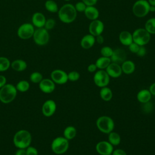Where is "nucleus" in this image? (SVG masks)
<instances>
[{"label": "nucleus", "instance_id": "obj_1", "mask_svg": "<svg viewBox=\"0 0 155 155\" xmlns=\"http://www.w3.org/2000/svg\"><path fill=\"white\" fill-rule=\"evenodd\" d=\"M59 20L65 24H70L75 21L77 17V11L74 5L71 4L63 5L58 12Z\"/></svg>", "mask_w": 155, "mask_h": 155}, {"label": "nucleus", "instance_id": "obj_2", "mask_svg": "<svg viewBox=\"0 0 155 155\" xmlns=\"http://www.w3.org/2000/svg\"><path fill=\"white\" fill-rule=\"evenodd\" d=\"M31 142V136L27 130H21L16 133L13 137V143L18 148H26Z\"/></svg>", "mask_w": 155, "mask_h": 155}, {"label": "nucleus", "instance_id": "obj_3", "mask_svg": "<svg viewBox=\"0 0 155 155\" xmlns=\"http://www.w3.org/2000/svg\"><path fill=\"white\" fill-rule=\"evenodd\" d=\"M97 129L102 133L108 134L113 131L114 128V122L113 119L107 116L99 117L96 122Z\"/></svg>", "mask_w": 155, "mask_h": 155}, {"label": "nucleus", "instance_id": "obj_4", "mask_svg": "<svg viewBox=\"0 0 155 155\" xmlns=\"http://www.w3.org/2000/svg\"><path fill=\"white\" fill-rule=\"evenodd\" d=\"M17 94V90L12 84H5L0 90V101L8 104L13 101Z\"/></svg>", "mask_w": 155, "mask_h": 155}, {"label": "nucleus", "instance_id": "obj_5", "mask_svg": "<svg viewBox=\"0 0 155 155\" xmlns=\"http://www.w3.org/2000/svg\"><path fill=\"white\" fill-rule=\"evenodd\" d=\"M133 41L139 46H145L150 41L151 35L144 28H138L132 33Z\"/></svg>", "mask_w": 155, "mask_h": 155}, {"label": "nucleus", "instance_id": "obj_6", "mask_svg": "<svg viewBox=\"0 0 155 155\" xmlns=\"http://www.w3.org/2000/svg\"><path fill=\"white\" fill-rule=\"evenodd\" d=\"M150 5L147 0H137L133 5L132 12L137 18L145 17L150 12Z\"/></svg>", "mask_w": 155, "mask_h": 155}, {"label": "nucleus", "instance_id": "obj_7", "mask_svg": "<svg viewBox=\"0 0 155 155\" xmlns=\"http://www.w3.org/2000/svg\"><path fill=\"white\" fill-rule=\"evenodd\" d=\"M69 147L68 140L64 137H57L51 143V148L53 153L56 154H62L65 153Z\"/></svg>", "mask_w": 155, "mask_h": 155}, {"label": "nucleus", "instance_id": "obj_8", "mask_svg": "<svg viewBox=\"0 0 155 155\" xmlns=\"http://www.w3.org/2000/svg\"><path fill=\"white\" fill-rule=\"evenodd\" d=\"M32 38L36 45L43 46L47 45L49 42L50 35L48 31L44 27L37 28L35 30Z\"/></svg>", "mask_w": 155, "mask_h": 155}, {"label": "nucleus", "instance_id": "obj_9", "mask_svg": "<svg viewBox=\"0 0 155 155\" xmlns=\"http://www.w3.org/2000/svg\"><path fill=\"white\" fill-rule=\"evenodd\" d=\"M35 30L32 24L25 22L19 27L17 30V35L21 39L27 40L33 37Z\"/></svg>", "mask_w": 155, "mask_h": 155}, {"label": "nucleus", "instance_id": "obj_10", "mask_svg": "<svg viewBox=\"0 0 155 155\" xmlns=\"http://www.w3.org/2000/svg\"><path fill=\"white\" fill-rule=\"evenodd\" d=\"M110 81V77L105 70L96 71L93 76V81L95 85L100 88L108 86Z\"/></svg>", "mask_w": 155, "mask_h": 155}, {"label": "nucleus", "instance_id": "obj_11", "mask_svg": "<svg viewBox=\"0 0 155 155\" xmlns=\"http://www.w3.org/2000/svg\"><path fill=\"white\" fill-rule=\"evenodd\" d=\"M104 30V24L102 21L98 19L91 21L88 27V31L90 34L96 37L101 35Z\"/></svg>", "mask_w": 155, "mask_h": 155}, {"label": "nucleus", "instance_id": "obj_12", "mask_svg": "<svg viewBox=\"0 0 155 155\" xmlns=\"http://www.w3.org/2000/svg\"><path fill=\"white\" fill-rule=\"evenodd\" d=\"M51 80L58 84H64L68 80L67 73L62 70L56 69L51 73Z\"/></svg>", "mask_w": 155, "mask_h": 155}, {"label": "nucleus", "instance_id": "obj_13", "mask_svg": "<svg viewBox=\"0 0 155 155\" xmlns=\"http://www.w3.org/2000/svg\"><path fill=\"white\" fill-rule=\"evenodd\" d=\"M113 150V146L108 141L102 140L96 145V150L100 155H109L112 153Z\"/></svg>", "mask_w": 155, "mask_h": 155}, {"label": "nucleus", "instance_id": "obj_14", "mask_svg": "<svg viewBox=\"0 0 155 155\" xmlns=\"http://www.w3.org/2000/svg\"><path fill=\"white\" fill-rule=\"evenodd\" d=\"M127 58V54L125 51L120 48H117L113 50V54L110 57L111 62L121 64L123 63Z\"/></svg>", "mask_w": 155, "mask_h": 155}, {"label": "nucleus", "instance_id": "obj_15", "mask_svg": "<svg viewBox=\"0 0 155 155\" xmlns=\"http://www.w3.org/2000/svg\"><path fill=\"white\" fill-rule=\"evenodd\" d=\"M56 104L53 100L46 101L42 107V114L46 117L51 116L56 111Z\"/></svg>", "mask_w": 155, "mask_h": 155}, {"label": "nucleus", "instance_id": "obj_16", "mask_svg": "<svg viewBox=\"0 0 155 155\" xmlns=\"http://www.w3.org/2000/svg\"><path fill=\"white\" fill-rule=\"evenodd\" d=\"M105 70L109 76L113 78H117L120 77L122 73L120 65L114 62H111Z\"/></svg>", "mask_w": 155, "mask_h": 155}, {"label": "nucleus", "instance_id": "obj_17", "mask_svg": "<svg viewBox=\"0 0 155 155\" xmlns=\"http://www.w3.org/2000/svg\"><path fill=\"white\" fill-rule=\"evenodd\" d=\"M55 83L49 79H44L39 82V88L41 90L45 93H52L55 89Z\"/></svg>", "mask_w": 155, "mask_h": 155}, {"label": "nucleus", "instance_id": "obj_18", "mask_svg": "<svg viewBox=\"0 0 155 155\" xmlns=\"http://www.w3.org/2000/svg\"><path fill=\"white\" fill-rule=\"evenodd\" d=\"M45 21V16L41 12H36L32 15L31 24L36 28L44 27Z\"/></svg>", "mask_w": 155, "mask_h": 155}, {"label": "nucleus", "instance_id": "obj_19", "mask_svg": "<svg viewBox=\"0 0 155 155\" xmlns=\"http://www.w3.org/2000/svg\"><path fill=\"white\" fill-rule=\"evenodd\" d=\"M95 42V37L89 33L84 36L82 38L80 44L82 48L85 50H88L91 48L94 45Z\"/></svg>", "mask_w": 155, "mask_h": 155}, {"label": "nucleus", "instance_id": "obj_20", "mask_svg": "<svg viewBox=\"0 0 155 155\" xmlns=\"http://www.w3.org/2000/svg\"><path fill=\"white\" fill-rule=\"evenodd\" d=\"M84 14L87 18L90 21L97 19L99 16V12L94 5L87 6L84 11Z\"/></svg>", "mask_w": 155, "mask_h": 155}, {"label": "nucleus", "instance_id": "obj_21", "mask_svg": "<svg viewBox=\"0 0 155 155\" xmlns=\"http://www.w3.org/2000/svg\"><path fill=\"white\" fill-rule=\"evenodd\" d=\"M119 40L122 45L128 46L133 42L132 33L126 30L122 31L119 35Z\"/></svg>", "mask_w": 155, "mask_h": 155}, {"label": "nucleus", "instance_id": "obj_22", "mask_svg": "<svg viewBox=\"0 0 155 155\" xmlns=\"http://www.w3.org/2000/svg\"><path fill=\"white\" fill-rule=\"evenodd\" d=\"M151 94L148 89H142L140 90L136 96L137 101L141 104H144L150 101L151 98Z\"/></svg>", "mask_w": 155, "mask_h": 155}, {"label": "nucleus", "instance_id": "obj_23", "mask_svg": "<svg viewBox=\"0 0 155 155\" xmlns=\"http://www.w3.org/2000/svg\"><path fill=\"white\" fill-rule=\"evenodd\" d=\"M122 73L126 74H132L136 68L135 64L131 60H125L120 64Z\"/></svg>", "mask_w": 155, "mask_h": 155}, {"label": "nucleus", "instance_id": "obj_24", "mask_svg": "<svg viewBox=\"0 0 155 155\" xmlns=\"http://www.w3.org/2000/svg\"><path fill=\"white\" fill-rule=\"evenodd\" d=\"M111 62L110 58L101 56L96 60L95 64L99 70H105Z\"/></svg>", "mask_w": 155, "mask_h": 155}, {"label": "nucleus", "instance_id": "obj_25", "mask_svg": "<svg viewBox=\"0 0 155 155\" xmlns=\"http://www.w3.org/2000/svg\"><path fill=\"white\" fill-rule=\"evenodd\" d=\"M99 95L101 96V98L103 101L108 102L112 99L113 92L107 86V87L101 88V90L99 91Z\"/></svg>", "mask_w": 155, "mask_h": 155}, {"label": "nucleus", "instance_id": "obj_26", "mask_svg": "<svg viewBox=\"0 0 155 155\" xmlns=\"http://www.w3.org/2000/svg\"><path fill=\"white\" fill-rule=\"evenodd\" d=\"M12 68L16 71H22L26 69L27 63L22 59H16L11 63Z\"/></svg>", "mask_w": 155, "mask_h": 155}, {"label": "nucleus", "instance_id": "obj_27", "mask_svg": "<svg viewBox=\"0 0 155 155\" xmlns=\"http://www.w3.org/2000/svg\"><path fill=\"white\" fill-rule=\"evenodd\" d=\"M121 140V138L119 133L115 131H111L108 133V141L114 147L117 146L120 144Z\"/></svg>", "mask_w": 155, "mask_h": 155}, {"label": "nucleus", "instance_id": "obj_28", "mask_svg": "<svg viewBox=\"0 0 155 155\" xmlns=\"http://www.w3.org/2000/svg\"><path fill=\"white\" fill-rule=\"evenodd\" d=\"M77 131L74 127L68 126L64 130V137L67 140H71L76 136Z\"/></svg>", "mask_w": 155, "mask_h": 155}, {"label": "nucleus", "instance_id": "obj_29", "mask_svg": "<svg viewBox=\"0 0 155 155\" xmlns=\"http://www.w3.org/2000/svg\"><path fill=\"white\" fill-rule=\"evenodd\" d=\"M45 8L50 13H56L59 10L57 3L53 0H47L45 2Z\"/></svg>", "mask_w": 155, "mask_h": 155}, {"label": "nucleus", "instance_id": "obj_30", "mask_svg": "<svg viewBox=\"0 0 155 155\" xmlns=\"http://www.w3.org/2000/svg\"><path fill=\"white\" fill-rule=\"evenodd\" d=\"M144 28L150 34H155V18H151L148 19L145 24Z\"/></svg>", "mask_w": 155, "mask_h": 155}, {"label": "nucleus", "instance_id": "obj_31", "mask_svg": "<svg viewBox=\"0 0 155 155\" xmlns=\"http://www.w3.org/2000/svg\"><path fill=\"white\" fill-rule=\"evenodd\" d=\"M11 65L9 59L5 57H0V71H4L8 69Z\"/></svg>", "mask_w": 155, "mask_h": 155}, {"label": "nucleus", "instance_id": "obj_32", "mask_svg": "<svg viewBox=\"0 0 155 155\" xmlns=\"http://www.w3.org/2000/svg\"><path fill=\"white\" fill-rule=\"evenodd\" d=\"M30 87V85L29 83L27 81H19L16 87V88L17 90L21 91V92H25L27 91Z\"/></svg>", "mask_w": 155, "mask_h": 155}, {"label": "nucleus", "instance_id": "obj_33", "mask_svg": "<svg viewBox=\"0 0 155 155\" xmlns=\"http://www.w3.org/2000/svg\"><path fill=\"white\" fill-rule=\"evenodd\" d=\"M113 49L109 46H104L101 49V54L102 56L110 58L113 54Z\"/></svg>", "mask_w": 155, "mask_h": 155}, {"label": "nucleus", "instance_id": "obj_34", "mask_svg": "<svg viewBox=\"0 0 155 155\" xmlns=\"http://www.w3.org/2000/svg\"><path fill=\"white\" fill-rule=\"evenodd\" d=\"M30 81L33 83H39L43 79L42 75L39 72H33L30 77Z\"/></svg>", "mask_w": 155, "mask_h": 155}, {"label": "nucleus", "instance_id": "obj_35", "mask_svg": "<svg viewBox=\"0 0 155 155\" xmlns=\"http://www.w3.org/2000/svg\"><path fill=\"white\" fill-rule=\"evenodd\" d=\"M68 80L71 82H75L79 79L80 74L79 72L76 71H71L69 72L68 74Z\"/></svg>", "mask_w": 155, "mask_h": 155}, {"label": "nucleus", "instance_id": "obj_36", "mask_svg": "<svg viewBox=\"0 0 155 155\" xmlns=\"http://www.w3.org/2000/svg\"><path fill=\"white\" fill-rule=\"evenodd\" d=\"M55 25H56L55 20L53 18H49V19H46V21H45L44 27L48 31V30H52L55 27Z\"/></svg>", "mask_w": 155, "mask_h": 155}, {"label": "nucleus", "instance_id": "obj_37", "mask_svg": "<svg viewBox=\"0 0 155 155\" xmlns=\"http://www.w3.org/2000/svg\"><path fill=\"white\" fill-rule=\"evenodd\" d=\"M142 104V108L145 113H150L153 110V105L150 101L144 104Z\"/></svg>", "mask_w": 155, "mask_h": 155}, {"label": "nucleus", "instance_id": "obj_38", "mask_svg": "<svg viewBox=\"0 0 155 155\" xmlns=\"http://www.w3.org/2000/svg\"><path fill=\"white\" fill-rule=\"evenodd\" d=\"M74 7L77 12H84L87 5L82 1H79L76 3L74 5Z\"/></svg>", "mask_w": 155, "mask_h": 155}, {"label": "nucleus", "instance_id": "obj_39", "mask_svg": "<svg viewBox=\"0 0 155 155\" xmlns=\"http://www.w3.org/2000/svg\"><path fill=\"white\" fill-rule=\"evenodd\" d=\"M139 45H137V44H136L135 42H133L131 44H130L128 45V48L130 50V51L133 53H135L136 54V53L137 52L139 48Z\"/></svg>", "mask_w": 155, "mask_h": 155}, {"label": "nucleus", "instance_id": "obj_40", "mask_svg": "<svg viewBox=\"0 0 155 155\" xmlns=\"http://www.w3.org/2000/svg\"><path fill=\"white\" fill-rule=\"evenodd\" d=\"M25 150L27 155H38V150L35 147L29 146Z\"/></svg>", "mask_w": 155, "mask_h": 155}, {"label": "nucleus", "instance_id": "obj_41", "mask_svg": "<svg viewBox=\"0 0 155 155\" xmlns=\"http://www.w3.org/2000/svg\"><path fill=\"white\" fill-rule=\"evenodd\" d=\"M147 53V49L145 46H140L139 48L136 53V55L139 57H143Z\"/></svg>", "mask_w": 155, "mask_h": 155}, {"label": "nucleus", "instance_id": "obj_42", "mask_svg": "<svg viewBox=\"0 0 155 155\" xmlns=\"http://www.w3.org/2000/svg\"><path fill=\"white\" fill-rule=\"evenodd\" d=\"M113 155H127V153L122 149H115L112 152Z\"/></svg>", "mask_w": 155, "mask_h": 155}, {"label": "nucleus", "instance_id": "obj_43", "mask_svg": "<svg viewBox=\"0 0 155 155\" xmlns=\"http://www.w3.org/2000/svg\"><path fill=\"white\" fill-rule=\"evenodd\" d=\"M97 67L95 64H90L87 67V70L90 73H95L97 71Z\"/></svg>", "mask_w": 155, "mask_h": 155}, {"label": "nucleus", "instance_id": "obj_44", "mask_svg": "<svg viewBox=\"0 0 155 155\" xmlns=\"http://www.w3.org/2000/svg\"><path fill=\"white\" fill-rule=\"evenodd\" d=\"M98 0H82L87 6H92L96 4Z\"/></svg>", "mask_w": 155, "mask_h": 155}, {"label": "nucleus", "instance_id": "obj_45", "mask_svg": "<svg viewBox=\"0 0 155 155\" xmlns=\"http://www.w3.org/2000/svg\"><path fill=\"white\" fill-rule=\"evenodd\" d=\"M95 40H96V42L99 44H102L104 42V38L102 35L96 36Z\"/></svg>", "mask_w": 155, "mask_h": 155}, {"label": "nucleus", "instance_id": "obj_46", "mask_svg": "<svg viewBox=\"0 0 155 155\" xmlns=\"http://www.w3.org/2000/svg\"><path fill=\"white\" fill-rule=\"evenodd\" d=\"M6 84V78L5 76L0 75V88L4 86Z\"/></svg>", "mask_w": 155, "mask_h": 155}, {"label": "nucleus", "instance_id": "obj_47", "mask_svg": "<svg viewBox=\"0 0 155 155\" xmlns=\"http://www.w3.org/2000/svg\"><path fill=\"white\" fill-rule=\"evenodd\" d=\"M149 91L151 93V95L155 96V82L151 84V85L149 87Z\"/></svg>", "mask_w": 155, "mask_h": 155}, {"label": "nucleus", "instance_id": "obj_48", "mask_svg": "<svg viewBox=\"0 0 155 155\" xmlns=\"http://www.w3.org/2000/svg\"><path fill=\"white\" fill-rule=\"evenodd\" d=\"M15 155H27L26 150L24 148H19L15 153Z\"/></svg>", "mask_w": 155, "mask_h": 155}, {"label": "nucleus", "instance_id": "obj_49", "mask_svg": "<svg viewBox=\"0 0 155 155\" xmlns=\"http://www.w3.org/2000/svg\"><path fill=\"white\" fill-rule=\"evenodd\" d=\"M150 5L155 6V0H147Z\"/></svg>", "mask_w": 155, "mask_h": 155}, {"label": "nucleus", "instance_id": "obj_50", "mask_svg": "<svg viewBox=\"0 0 155 155\" xmlns=\"http://www.w3.org/2000/svg\"><path fill=\"white\" fill-rule=\"evenodd\" d=\"M149 10H150V12H155V6L150 5Z\"/></svg>", "mask_w": 155, "mask_h": 155}, {"label": "nucleus", "instance_id": "obj_51", "mask_svg": "<svg viewBox=\"0 0 155 155\" xmlns=\"http://www.w3.org/2000/svg\"><path fill=\"white\" fill-rule=\"evenodd\" d=\"M65 1H71V0H64Z\"/></svg>", "mask_w": 155, "mask_h": 155}, {"label": "nucleus", "instance_id": "obj_52", "mask_svg": "<svg viewBox=\"0 0 155 155\" xmlns=\"http://www.w3.org/2000/svg\"><path fill=\"white\" fill-rule=\"evenodd\" d=\"M109 155H113V154H112V153H111V154H109Z\"/></svg>", "mask_w": 155, "mask_h": 155}]
</instances>
